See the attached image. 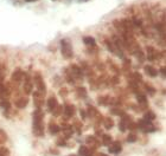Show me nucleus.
<instances>
[{"label":"nucleus","instance_id":"bb28decb","mask_svg":"<svg viewBox=\"0 0 166 156\" xmlns=\"http://www.w3.org/2000/svg\"><path fill=\"white\" fill-rule=\"evenodd\" d=\"M96 142V140L93 137V136H89V137H87V143H89V144H94Z\"/></svg>","mask_w":166,"mask_h":156},{"label":"nucleus","instance_id":"aec40b11","mask_svg":"<svg viewBox=\"0 0 166 156\" xmlns=\"http://www.w3.org/2000/svg\"><path fill=\"white\" fill-rule=\"evenodd\" d=\"M71 70H72V72L75 73L76 76H81V75H82L81 69H80L77 65H71Z\"/></svg>","mask_w":166,"mask_h":156},{"label":"nucleus","instance_id":"2f4dec72","mask_svg":"<svg viewBox=\"0 0 166 156\" xmlns=\"http://www.w3.org/2000/svg\"><path fill=\"white\" fill-rule=\"evenodd\" d=\"M57 144H58V146H65V140H58V141H57Z\"/></svg>","mask_w":166,"mask_h":156},{"label":"nucleus","instance_id":"a878e982","mask_svg":"<svg viewBox=\"0 0 166 156\" xmlns=\"http://www.w3.org/2000/svg\"><path fill=\"white\" fill-rule=\"evenodd\" d=\"M0 156H8V150L6 148H0Z\"/></svg>","mask_w":166,"mask_h":156},{"label":"nucleus","instance_id":"5701e85b","mask_svg":"<svg viewBox=\"0 0 166 156\" xmlns=\"http://www.w3.org/2000/svg\"><path fill=\"white\" fill-rule=\"evenodd\" d=\"M137 138H138V137H137L135 134H130V135H128V137H127V141L132 143V142H135V141H137Z\"/></svg>","mask_w":166,"mask_h":156},{"label":"nucleus","instance_id":"b1692460","mask_svg":"<svg viewBox=\"0 0 166 156\" xmlns=\"http://www.w3.org/2000/svg\"><path fill=\"white\" fill-rule=\"evenodd\" d=\"M6 138H7V136H6V134L4 132V130H0V144L4 143V142L6 141Z\"/></svg>","mask_w":166,"mask_h":156},{"label":"nucleus","instance_id":"473e14b6","mask_svg":"<svg viewBox=\"0 0 166 156\" xmlns=\"http://www.w3.org/2000/svg\"><path fill=\"white\" fill-rule=\"evenodd\" d=\"M160 72L162 75V77H166V70H165V67H161L160 69Z\"/></svg>","mask_w":166,"mask_h":156},{"label":"nucleus","instance_id":"a211bd4d","mask_svg":"<svg viewBox=\"0 0 166 156\" xmlns=\"http://www.w3.org/2000/svg\"><path fill=\"white\" fill-rule=\"evenodd\" d=\"M55 116H60V115H62V112H63V107H61V105H57L56 108H55L52 111H51Z\"/></svg>","mask_w":166,"mask_h":156},{"label":"nucleus","instance_id":"412c9836","mask_svg":"<svg viewBox=\"0 0 166 156\" xmlns=\"http://www.w3.org/2000/svg\"><path fill=\"white\" fill-rule=\"evenodd\" d=\"M113 119L112 118H106L104 119V127L106 129H110V128H113Z\"/></svg>","mask_w":166,"mask_h":156},{"label":"nucleus","instance_id":"c756f323","mask_svg":"<svg viewBox=\"0 0 166 156\" xmlns=\"http://www.w3.org/2000/svg\"><path fill=\"white\" fill-rule=\"evenodd\" d=\"M133 76H134V78H135V80H141V75H140V73H138V72H135V73H134Z\"/></svg>","mask_w":166,"mask_h":156},{"label":"nucleus","instance_id":"c9c22d12","mask_svg":"<svg viewBox=\"0 0 166 156\" xmlns=\"http://www.w3.org/2000/svg\"><path fill=\"white\" fill-rule=\"evenodd\" d=\"M99 156H107V155H104V154H100Z\"/></svg>","mask_w":166,"mask_h":156},{"label":"nucleus","instance_id":"7ed1b4c3","mask_svg":"<svg viewBox=\"0 0 166 156\" xmlns=\"http://www.w3.org/2000/svg\"><path fill=\"white\" fill-rule=\"evenodd\" d=\"M33 134L34 136H43L44 134V125H43V121H33Z\"/></svg>","mask_w":166,"mask_h":156},{"label":"nucleus","instance_id":"f03ea898","mask_svg":"<svg viewBox=\"0 0 166 156\" xmlns=\"http://www.w3.org/2000/svg\"><path fill=\"white\" fill-rule=\"evenodd\" d=\"M61 46H62V55L64 56V58L69 59L72 57V47H71V43L68 39H62L61 40Z\"/></svg>","mask_w":166,"mask_h":156},{"label":"nucleus","instance_id":"9d476101","mask_svg":"<svg viewBox=\"0 0 166 156\" xmlns=\"http://www.w3.org/2000/svg\"><path fill=\"white\" fill-rule=\"evenodd\" d=\"M110 144H112V146L109 147V153L118 154V153H120V151H121L122 147H121V144H120L119 142H115V143H110Z\"/></svg>","mask_w":166,"mask_h":156},{"label":"nucleus","instance_id":"58836bf2","mask_svg":"<svg viewBox=\"0 0 166 156\" xmlns=\"http://www.w3.org/2000/svg\"><path fill=\"white\" fill-rule=\"evenodd\" d=\"M80 1H82V0H80ZM83 1H85V0H83Z\"/></svg>","mask_w":166,"mask_h":156},{"label":"nucleus","instance_id":"ddd939ff","mask_svg":"<svg viewBox=\"0 0 166 156\" xmlns=\"http://www.w3.org/2000/svg\"><path fill=\"white\" fill-rule=\"evenodd\" d=\"M8 95H10V92H8L7 88L5 85L0 84V98H1V99H7Z\"/></svg>","mask_w":166,"mask_h":156},{"label":"nucleus","instance_id":"f257e3e1","mask_svg":"<svg viewBox=\"0 0 166 156\" xmlns=\"http://www.w3.org/2000/svg\"><path fill=\"white\" fill-rule=\"evenodd\" d=\"M33 82H34V84H36L37 91L45 94V91H46V86H45V83H44V79H43L41 72H36V73H34Z\"/></svg>","mask_w":166,"mask_h":156},{"label":"nucleus","instance_id":"dca6fc26","mask_svg":"<svg viewBox=\"0 0 166 156\" xmlns=\"http://www.w3.org/2000/svg\"><path fill=\"white\" fill-rule=\"evenodd\" d=\"M102 143H103L104 146H109L110 143H112V137H110L108 134H104V135L102 136Z\"/></svg>","mask_w":166,"mask_h":156},{"label":"nucleus","instance_id":"9b49d317","mask_svg":"<svg viewBox=\"0 0 166 156\" xmlns=\"http://www.w3.org/2000/svg\"><path fill=\"white\" fill-rule=\"evenodd\" d=\"M57 105H58V102H57V99L55 98V97H50V98L48 99V109H49L50 111H52Z\"/></svg>","mask_w":166,"mask_h":156},{"label":"nucleus","instance_id":"72a5a7b5","mask_svg":"<svg viewBox=\"0 0 166 156\" xmlns=\"http://www.w3.org/2000/svg\"><path fill=\"white\" fill-rule=\"evenodd\" d=\"M85 115H87L85 111H84V110H81V116H82V118H85Z\"/></svg>","mask_w":166,"mask_h":156},{"label":"nucleus","instance_id":"f704fd0d","mask_svg":"<svg viewBox=\"0 0 166 156\" xmlns=\"http://www.w3.org/2000/svg\"><path fill=\"white\" fill-rule=\"evenodd\" d=\"M3 79H4V73L1 70H0V80H3Z\"/></svg>","mask_w":166,"mask_h":156},{"label":"nucleus","instance_id":"393cba45","mask_svg":"<svg viewBox=\"0 0 166 156\" xmlns=\"http://www.w3.org/2000/svg\"><path fill=\"white\" fill-rule=\"evenodd\" d=\"M77 92H78V95H80L81 97H85V96H87V91H85V89H83V88H78V89H77Z\"/></svg>","mask_w":166,"mask_h":156},{"label":"nucleus","instance_id":"423d86ee","mask_svg":"<svg viewBox=\"0 0 166 156\" xmlns=\"http://www.w3.org/2000/svg\"><path fill=\"white\" fill-rule=\"evenodd\" d=\"M27 103H29L27 97H20V98L15 99V107L19 108V109H23V108H25L27 105Z\"/></svg>","mask_w":166,"mask_h":156},{"label":"nucleus","instance_id":"4468645a","mask_svg":"<svg viewBox=\"0 0 166 156\" xmlns=\"http://www.w3.org/2000/svg\"><path fill=\"white\" fill-rule=\"evenodd\" d=\"M80 155L81 156H91L93 155V150H89L87 147H80V150H78Z\"/></svg>","mask_w":166,"mask_h":156},{"label":"nucleus","instance_id":"f3484780","mask_svg":"<svg viewBox=\"0 0 166 156\" xmlns=\"http://www.w3.org/2000/svg\"><path fill=\"white\" fill-rule=\"evenodd\" d=\"M83 42H84V44H87V45H89V46L95 45V39H94L93 37H84V38H83Z\"/></svg>","mask_w":166,"mask_h":156},{"label":"nucleus","instance_id":"39448f33","mask_svg":"<svg viewBox=\"0 0 166 156\" xmlns=\"http://www.w3.org/2000/svg\"><path fill=\"white\" fill-rule=\"evenodd\" d=\"M24 77H25V73L23 72L22 69H17V70L13 72V75H12V79L15 80V82H20Z\"/></svg>","mask_w":166,"mask_h":156},{"label":"nucleus","instance_id":"cd10ccee","mask_svg":"<svg viewBox=\"0 0 166 156\" xmlns=\"http://www.w3.org/2000/svg\"><path fill=\"white\" fill-rule=\"evenodd\" d=\"M126 125H127V124H126V123L123 122V121H121V122H120V125H119V128H120V130H122V131H125V130H126V128H127Z\"/></svg>","mask_w":166,"mask_h":156},{"label":"nucleus","instance_id":"2eb2a0df","mask_svg":"<svg viewBox=\"0 0 166 156\" xmlns=\"http://www.w3.org/2000/svg\"><path fill=\"white\" fill-rule=\"evenodd\" d=\"M60 130H61V128H60V125L58 124H55V123H50L49 124V131L51 132V134H57V132H60Z\"/></svg>","mask_w":166,"mask_h":156},{"label":"nucleus","instance_id":"6ab92c4d","mask_svg":"<svg viewBox=\"0 0 166 156\" xmlns=\"http://www.w3.org/2000/svg\"><path fill=\"white\" fill-rule=\"evenodd\" d=\"M154 118H155V115H154L152 111L146 112V115L144 116V119H146V121H150V122H151V121H153Z\"/></svg>","mask_w":166,"mask_h":156},{"label":"nucleus","instance_id":"f8f14e48","mask_svg":"<svg viewBox=\"0 0 166 156\" xmlns=\"http://www.w3.org/2000/svg\"><path fill=\"white\" fill-rule=\"evenodd\" d=\"M24 90H25V92H26V94H31V91H32V82H31V79L29 78V76H27V75L25 76V85H24Z\"/></svg>","mask_w":166,"mask_h":156},{"label":"nucleus","instance_id":"6e6552de","mask_svg":"<svg viewBox=\"0 0 166 156\" xmlns=\"http://www.w3.org/2000/svg\"><path fill=\"white\" fill-rule=\"evenodd\" d=\"M157 51L154 50V47H152V46H148L147 47V59L148 60H153V59H155V57H157Z\"/></svg>","mask_w":166,"mask_h":156},{"label":"nucleus","instance_id":"7c9ffc66","mask_svg":"<svg viewBox=\"0 0 166 156\" xmlns=\"http://www.w3.org/2000/svg\"><path fill=\"white\" fill-rule=\"evenodd\" d=\"M147 91L151 92V94H154V92H155V90L152 88V86H150V85H147Z\"/></svg>","mask_w":166,"mask_h":156},{"label":"nucleus","instance_id":"c85d7f7f","mask_svg":"<svg viewBox=\"0 0 166 156\" xmlns=\"http://www.w3.org/2000/svg\"><path fill=\"white\" fill-rule=\"evenodd\" d=\"M1 107L5 108V109H8V108H10V103H8L7 101H3V102H1Z\"/></svg>","mask_w":166,"mask_h":156},{"label":"nucleus","instance_id":"4c0bfd02","mask_svg":"<svg viewBox=\"0 0 166 156\" xmlns=\"http://www.w3.org/2000/svg\"><path fill=\"white\" fill-rule=\"evenodd\" d=\"M69 156H76V155H69Z\"/></svg>","mask_w":166,"mask_h":156},{"label":"nucleus","instance_id":"1a4fd4ad","mask_svg":"<svg viewBox=\"0 0 166 156\" xmlns=\"http://www.w3.org/2000/svg\"><path fill=\"white\" fill-rule=\"evenodd\" d=\"M63 111H64V114L67 115V117H71L72 115H75V107L68 104V105H65V107L63 108Z\"/></svg>","mask_w":166,"mask_h":156},{"label":"nucleus","instance_id":"4be33fe9","mask_svg":"<svg viewBox=\"0 0 166 156\" xmlns=\"http://www.w3.org/2000/svg\"><path fill=\"white\" fill-rule=\"evenodd\" d=\"M137 98H138V102H139L140 104H146V103H147V98H146V96L142 95V94H139V95L137 96Z\"/></svg>","mask_w":166,"mask_h":156},{"label":"nucleus","instance_id":"0eeeda50","mask_svg":"<svg viewBox=\"0 0 166 156\" xmlns=\"http://www.w3.org/2000/svg\"><path fill=\"white\" fill-rule=\"evenodd\" d=\"M145 72L150 77H157L158 76V70L155 67H153V66H150V65H147V66H145Z\"/></svg>","mask_w":166,"mask_h":156},{"label":"nucleus","instance_id":"20e7f679","mask_svg":"<svg viewBox=\"0 0 166 156\" xmlns=\"http://www.w3.org/2000/svg\"><path fill=\"white\" fill-rule=\"evenodd\" d=\"M44 94L43 92H39V91H36L33 94V102L37 105V108H41L43 104H44Z\"/></svg>","mask_w":166,"mask_h":156},{"label":"nucleus","instance_id":"e433bc0d","mask_svg":"<svg viewBox=\"0 0 166 156\" xmlns=\"http://www.w3.org/2000/svg\"><path fill=\"white\" fill-rule=\"evenodd\" d=\"M26 1H34V0H26Z\"/></svg>","mask_w":166,"mask_h":156}]
</instances>
